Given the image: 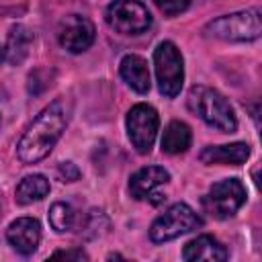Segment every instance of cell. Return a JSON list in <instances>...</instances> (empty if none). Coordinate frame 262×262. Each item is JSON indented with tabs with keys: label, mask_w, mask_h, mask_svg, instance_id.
<instances>
[{
	"label": "cell",
	"mask_w": 262,
	"mask_h": 262,
	"mask_svg": "<svg viewBox=\"0 0 262 262\" xmlns=\"http://www.w3.org/2000/svg\"><path fill=\"white\" fill-rule=\"evenodd\" d=\"M262 33V16L260 10H239L231 14H223L211 20L205 27L207 37H215L221 41H254Z\"/></svg>",
	"instance_id": "obj_3"
},
{
	"label": "cell",
	"mask_w": 262,
	"mask_h": 262,
	"mask_svg": "<svg viewBox=\"0 0 262 262\" xmlns=\"http://www.w3.org/2000/svg\"><path fill=\"white\" fill-rule=\"evenodd\" d=\"M199 158L207 166H213V164L239 166L250 158V145L244 141H235L227 145H209L199 154Z\"/></svg>",
	"instance_id": "obj_12"
},
{
	"label": "cell",
	"mask_w": 262,
	"mask_h": 262,
	"mask_svg": "<svg viewBox=\"0 0 262 262\" xmlns=\"http://www.w3.org/2000/svg\"><path fill=\"white\" fill-rule=\"evenodd\" d=\"M4 57H6V55H4V47H2V45H0V63H2V61H4Z\"/></svg>",
	"instance_id": "obj_22"
},
{
	"label": "cell",
	"mask_w": 262,
	"mask_h": 262,
	"mask_svg": "<svg viewBox=\"0 0 262 262\" xmlns=\"http://www.w3.org/2000/svg\"><path fill=\"white\" fill-rule=\"evenodd\" d=\"M68 125V108L61 98L49 102L23 133L16 156L23 164H37L49 156Z\"/></svg>",
	"instance_id": "obj_1"
},
{
	"label": "cell",
	"mask_w": 262,
	"mask_h": 262,
	"mask_svg": "<svg viewBox=\"0 0 262 262\" xmlns=\"http://www.w3.org/2000/svg\"><path fill=\"white\" fill-rule=\"evenodd\" d=\"M125 125H127V135L133 147L139 154H149L156 141V135H158V127H160L158 111L145 102H139L131 106V111L127 113Z\"/></svg>",
	"instance_id": "obj_8"
},
{
	"label": "cell",
	"mask_w": 262,
	"mask_h": 262,
	"mask_svg": "<svg viewBox=\"0 0 262 262\" xmlns=\"http://www.w3.org/2000/svg\"><path fill=\"white\" fill-rule=\"evenodd\" d=\"M74 219H76V213H74L72 205H68V203H53L51 205V209H49V223H51V227L57 233L70 231L74 227Z\"/></svg>",
	"instance_id": "obj_18"
},
{
	"label": "cell",
	"mask_w": 262,
	"mask_h": 262,
	"mask_svg": "<svg viewBox=\"0 0 262 262\" xmlns=\"http://www.w3.org/2000/svg\"><path fill=\"white\" fill-rule=\"evenodd\" d=\"M203 225V219L184 203L172 205L168 211H164L149 227V239L154 244H164L170 239H176L182 233L194 231Z\"/></svg>",
	"instance_id": "obj_5"
},
{
	"label": "cell",
	"mask_w": 262,
	"mask_h": 262,
	"mask_svg": "<svg viewBox=\"0 0 262 262\" xmlns=\"http://www.w3.org/2000/svg\"><path fill=\"white\" fill-rule=\"evenodd\" d=\"M31 45H33V33L25 25H14L8 33L4 55L12 66H20L27 59Z\"/></svg>",
	"instance_id": "obj_15"
},
{
	"label": "cell",
	"mask_w": 262,
	"mask_h": 262,
	"mask_svg": "<svg viewBox=\"0 0 262 262\" xmlns=\"http://www.w3.org/2000/svg\"><path fill=\"white\" fill-rule=\"evenodd\" d=\"M170 180V172L162 166H145L137 170L129 180V192L137 201H149L154 205H160L166 196L158 192L160 186H164Z\"/></svg>",
	"instance_id": "obj_10"
},
{
	"label": "cell",
	"mask_w": 262,
	"mask_h": 262,
	"mask_svg": "<svg viewBox=\"0 0 262 262\" xmlns=\"http://www.w3.org/2000/svg\"><path fill=\"white\" fill-rule=\"evenodd\" d=\"M57 172H59V176H61L63 182H74V180L80 178V170L76 168L74 162H61L59 168H57Z\"/></svg>",
	"instance_id": "obj_20"
},
{
	"label": "cell",
	"mask_w": 262,
	"mask_h": 262,
	"mask_svg": "<svg viewBox=\"0 0 262 262\" xmlns=\"http://www.w3.org/2000/svg\"><path fill=\"white\" fill-rule=\"evenodd\" d=\"M186 106L192 115L205 121L209 127L221 133H233L237 129V119L227 102V98L209 86H192L186 94Z\"/></svg>",
	"instance_id": "obj_2"
},
{
	"label": "cell",
	"mask_w": 262,
	"mask_h": 262,
	"mask_svg": "<svg viewBox=\"0 0 262 262\" xmlns=\"http://www.w3.org/2000/svg\"><path fill=\"white\" fill-rule=\"evenodd\" d=\"M94 37H96V29L92 20L82 14H70L61 18L57 27V41L70 53L86 51L94 43Z\"/></svg>",
	"instance_id": "obj_9"
},
{
	"label": "cell",
	"mask_w": 262,
	"mask_h": 262,
	"mask_svg": "<svg viewBox=\"0 0 262 262\" xmlns=\"http://www.w3.org/2000/svg\"><path fill=\"white\" fill-rule=\"evenodd\" d=\"M190 141H192V133H190V127L182 121H172L168 123V127L164 129V135H162V151L166 154H182L190 147Z\"/></svg>",
	"instance_id": "obj_16"
},
{
	"label": "cell",
	"mask_w": 262,
	"mask_h": 262,
	"mask_svg": "<svg viewBox=\"0 0 262 262\" xmlns=\"http://www.w3.org/2000/svg\"><path fill=\"white\" fill-rule=\"evenodd\" d=\"M47 194H49V180L41 174H31L18 182L14 199L18 205H31L35 201L45 199Z\"/></svg>",
	"instance_id": "obj_17"
},
{
	"label": "cell",
	"mask_w": 262,
	"mask_h": 262,
	"mask_svg": "<svg viewBox=\"0 0 262 262\" xmlns=\"http://www.w3.org/2000/svg\"><path fill=\"white\" fill-rule=\"evenodd\" d=\"M154 66L158 78V90L166 98L178 96L184 82V61L182 53L172 41H162L154 51Z\"/></svg>",
	"instance_id": "obj_4"
},
{
	"label": "cell",
	"mask_w": 262,
	"mask_h": 262,
	"mask_svg": "<svg viewBox=\"0 0 262 262\" xmlns=\"http://www.w3.org/2000/svg\"><path fill=\"white\" fill-rule=\"evenodd\" d=\"M51 258H70V260H88V254L82 252L80 248L76 250H59V252H53Z\"/></svg>",
	"instance_id": "obj_21"
},
{
	"label": "cell",
	"mask_w": 262,
	"mask_h": 262,
	"mask_svg": "<svg viewBox=\"0 0 262 262\" xmlns=\"http://www.w3.org/2000/svg\"><path fill=\"white\" fill-rule=\"evenodd\" d=\"M119 74L131 90L139 94H145L149 90V68L141 55H135V53L125 55L119 63Z\"/></svg>",
	"instance_id": "obj_14"
},
{
	"label": "cell",
	"mask_w": 262,
	"mask_h": 262,
	"mask_svg": "<svg viewBox=\"0 0 262 262\" xmlns=\"http://www.w3.org/2000/svg\"><path fill=\"white\" fill-rule=\"evenodd\" d=\"M6 239L18 254L29 256L41 242V223L33 217H18L8 225Z\"/></svg>",
	"instance_id": "obj_11"
},
{
	"label": "cell",
	"mask_w": 262,
	"mask_h": 262,
	"mask_svg": "<svg viewBox=\"0 0 262 262\" xmlns=\"http://www.w3.org/2000/svg\"><path fill=\"white\" fill-rule=\"evenodd\" d=\"M227 256L229 254H227L225 246L221 242H217L213 235H196L182 250V258L188 262H196V260L223 262V260H227Z\"/></svg>",
	"instance_id": "obj_13"
},
{
	"label": "cell",
	"mask_w": 262,
	"mask_h": 262,
	"mask_svg": "<svg viewBox=\"0 0 262 262\" xmlns=\"http://www.w3.org/2000/svg\"><path fill=\"white\" fill-rule=\"evenodd\" d=\"M154 2L160 8V12H164L166 16H176L190 6V0H154Z\"/></svg>",
	"instance_id": "obj_19"
},
{
	"label": "cell",
	"mask_w": 262,
	"mask_h": 262,
	"mask_svg": "<svg viewBox=\"0 0 262 262\" xmlns=\"http://www.w3.org/2000/svg\"><path fill=\"white\" fill-rule=\"evenodd\" d=\"M104 18L121 35H139L151 27V14L139 0H113L106 6Z\"/></svg>",
	"instance_id": "obj_6"
},
{
	"label": "cell",
	"mask_w": 262,
	"mask_h": 262,
	"mask_svg": "<svg viewBox=\"0 0 262 262\" xmlns=\"http://www.w3.org/2000/svg\"><path fill=\"white\" fill-rule=\"evenodd\" d=\"M246 203V186L237 178H225L215 182L203 196L205 211L215 219H227L237 213Z\"/></svg>",
	"instance_id": "obj_7"
}]
</instances>
